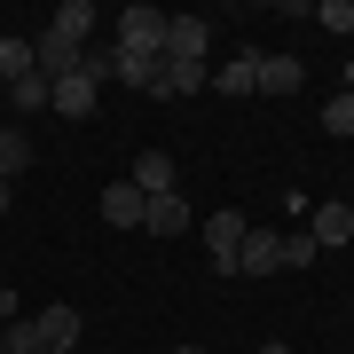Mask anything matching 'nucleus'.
<instances>
[{"instance_id":"obj_1","label":"nucleus","mask_w":354,"mask_h":354,"mask_svg":"<svg viewBox=\"0 0 354 354\" xmlns=\"http://www.w3.org/2000/svg\"><path fill=\"white\" fill-rule=\"evenodd\" d=\"M165 24H174L165 8H142V0H134V8L118 16V55H142V64H165Z\"/></svg>"},{"instance_id":"obj_2","label":"nucleus","mask_w":354,"mask_h":354,"mask_svg":"<svg viewBox=\"0 0 354 354\" xmlns=\"http://www.w3.org/2000/svg\"><path fill=\"white\" fill-rule=\"evenodd\" d=\"M244 228H252V213H205V252H213V276H236Z\"/></svg>"},{"instance_id":"obj_3","label":"nucleus","mask_w":354,"mask_h":354,"mask_svg":"<svg viewBox=\"0 0 354 354\" xmlns=\"http://www.w3.org/2000/svg\"><path fill=\"white\" fill-rule=\"evenodd\" d=\"M205 48H213V24L205 16H174L165 24V64H205Z\"/></svg>"},{"instance_id":"obj_4","label":"nucleus","mask_w":354,"mask_h":354,"mask_svg":"<svg viewBox=\"0 0 354 354\" xmlns=\"http://www.w3.org/2000/svg\"><path fill=\"white\" fill-rule=\"evenodd\" d=\"M276 268H283V236H276V228H244L236 276H276Z\"/></svg>"},{"instance_id":"obj_5","label":"nucleus","mask_w":354,"mask_h":354,"mask_svg":"<svg viewBox=\"0 0 354 354\" xmlns=\"http://www.w3.org/2000/svg\"><path fill=\"white\" fill-rule=\"evenodd\" d=\"M95 95H102V87H95L87 71H64V79L48 87V111H55V118H95Z\"/></svg>"},{"instance_id":"obj_6","label":"nucleus","mask_w":354,"mask_h":354,"mask_svg":"<svg viewBox=\"0 0 354 354\" xmlns=\"http://www.w3.org/2000/svg\"><path fill=\"white\" fill-rule=\"evenodd\" d=\"M205 87H213V95H260V55H252V48H244V55H228V64L205 79Z\"/></svg>"},{"instance_id":"obj_7","label":"nucleus","mask_w":354,"mask_h":354,"mask_svg":"<svg viewBox=\"0 0 354 354\" xmlns=\"http://www.w3.org/2000/svg\"><path fill=\"white\" fill-rule=\"evenodd\" d=\"M142 213H150V197H142L134 181H111V189H102V221L111 228H142Z\"/></svg>"},{"instance_id":"obj_8","label":"nucleus","mask_w":354,"mask_h":354,"mask_svg":"<svg viewBox=\"0 0 354 354\" xmlns=\"http://www.w3.org/2000/svg\"><path fill=\"white\" fill-rule=\"evenodd\" d=\"M142 228H150V236H181V228H189V197H181V189L150 197V213H142Z\"/></svg>"},{"instance_id":"obj_9","label":"nucleus","mask_w":354,"mask_h":354,"mask_svg":"<svg viewBox=\"0 0 354 354\" xmlns=\"http://www.w3.org/2000/svg\"><path fill=\"white\" fill-rule=\"evenodd\" d=\"M299 79H307L299 55H260V95H299Z\"/></svg>"},{"instance_id":"obj_10","label":"nucleus","mask_w":354,"mask_h":354,"mask_svg":"<svg viewBox=\"0 0 354 354\" xmlns=\"http://www.w3.org/2000/svg\"><path fill=\"white\" fill-rule=\"evenodd\" d=\"M127 181H134V189H142V197H165V189H174V158H165V150H142Z\"/></svg>"},{"instance_id":"obj_11","label":"nucleus","mask_w":354,"mask_h":354,"mask_svg":"<svg viewBox=\"0 0 354 354\" xmlns=\"http://www.w3.org/2000/svg\"><path fill=\"white\" fill-rule=\"evenodd\" d=\"M354 244V205H315V252Z\"/></svg>"},{"instance_id":"obj_12","label":"nucleus","mask_w":354,"mask_h":354,"mask_svg":"<svg viewBox=\"0 0 354 354\" xmlns=\"http://www.w3.org/2000/svg\"><path fill=\"white\" fill-rule=\"evenodd\" d=\"M32 158H39V150H32V134H24V127H0V181H16Z\"/></svg>"},{"instance_id":"obj_13","label":"nucleus","mask_w":354,"mask_h":354,"mask_svg":"<svg viewBox=\"0 0 354 354\" xmlns=\"http://www.w3.org/2000/svg\"><path fill=\"white\" fill-rule=\"evenodd\" d=\"M32 323H39V339H48V346H64V354H71V339H79V307H39Z\"/></svg>"},{"instance_id":"obj_14","label":"nucleus","mask_w":354,"mask_h":354,"mask_svg":"<svg viewBox=\"0 0 354 354\" xmlns=\"http://www.w3.org/2000/svg\"><path fill=\"white\" fill-rule=\"evenodd\" d=\"M0 346H8V354H64V346H48V339H39V323H32V315H16L8 330H0Z\"/></svg>"},{"instance_id":"obj_15","label":"nucleus","mask_w":354,"mask_h":354,"mask_svg":"<svg viewBox=\"0 0 354 354\" xmlns=\"http://www.w3.org/2000/svg\"><path fill=\"white\" fill-rule=\"evenodd\" d=\"M16 79H32V39L0 32V87H16Z\"/></svg>"},{"instance_id":"obj_16","label":"nucleus","mask_w":354,"mask_h":354,"mask_svg":"<svg viewBox=\"0 0 354 354\" xmlns=\"http://www.w3.org/2000/svg\"><path fill=\"white\" fill-rule=\"evenodd\" d=\"M55 32L87 48V32H95V0H64V8H55Z\"/></svg>"},{"instance_id":"obj_17","label":"nucleus","mask_w":354,"mask_h":354,"mask_svg":"<svg viewBox=\"0 0 354 354\" xmlns=\"http://www.w3.org/2000/svg\"><path fill=\"white\" fill-rule=\"evenodd\" d=\"M79 71H87L95 87H102V79H118V48H79Z\"/></svg>"},{"instance_id":"obj_18","label":"nucleus","mask_w":354,"mask_h":354,"mask_svg":"<svg viewBox=\"0 0 354 354\" xmlns=\"http://www.w3.org/2000/svg\"><path fill=\"white\" fill-rule=\"evenodd\" d=\"M8 102H16V111H48V79H16V87H8Z\"/></svg>"},{"instance_id":"obj_19","label":"nucleus","mask_w":354,"mask_h":354,"mask_svg":"<svg viewBox=\"0 0 354 354\" xmlns=\"http://www.w3.org/2000/svg\"><path fill=\"white\" fill-rule=\"evenodd\" d=\"M118 79L142 87V95H158V64H142V55H118Z\"/></svg>"},{"instance_id":"obj_20","label":"nucleus","mask_w":354,"mask_h":354,"mask_svg":"<svg viewBox=\"0 0 354 354\" xmlns=\"http://www.w3.org/2000/svg\"><path fill=\"white\" fill-rule=\"evenodd\" d=\"M315 24L346 39V32H354V0H323V8H315Z\"/></svg>"},{"instance_id":"obj_21","label":"nucleus","mask_w":354,"mask_h":354,"mask_svg":"<svg viewBox=\"0 0 354 354\" xmlns=\"http://www.w3.org/2000/svg\"><path fill=\"white\" fill-rule=\"evenodd\" d=\"M323 134H354V102H346V95L323 102Z\"/></svg>"},{"instance_id":"obj_22","label":"nucleus","mask_w":354,"mask_h":354,"mask_svg":"<svg viewBox=\"0 0 354 354\" xmlns=\"http://www.w3.org/2000/svg\"><path fill=\"white\" fill-rule=\"evenodd\" d=\"M283 268H315V236H283Z\"/></svg>"},{"instance_id":"obj_23","label":"nucleus","mask_w":354,"mask_h":354,"mask_svg":"<svg viewBox=\"0 0 354 354\" xmlns=\"http://www.w3.org/2000/svg\"><path fill=\"white\" fill-rule=\"evenodd\" d=\"M260 354H291V346H283V339H268V346H260Z\"/></svg>"},{"instance_id":"obj_24","label":"nucleus","mask_w":354,"mask_h":354,"mask_svg":"<svg viewBox=\"0 0 354 354\" xmlns=\"http://www.w3.org/2000/svg\"><path fill=\"white\" fill-rule=\"evenodd\" d=\"M339 95H346V102H354V64H346V87H339Z\"/></svg>"},{"instance_id":"obj_25","label":"nucleus","mask_w":354,"mask_h":354,"mask_svg":"<svg viewBox=\"0 0 354 354\" xmlns=\"http://www.w3.org/2000/svg\"><path fill=\"white\" fill-rule=\"evenodd\" d=\"M0 213H8V181H0Z\"/></svg>"},{"instance_id":"obj_26","label":"nucleus","mask_w":354,"mask_h":354,"mask_svg":"<svg viewBox=\"0 0 354 354\" xmlns=\"http://www.w3.org/2000/svg\"><path fill=\"white\" fill-rule=\"evenodd\" d=\"M174 354H205V346H174Z\"/></svg>"},{"instance_id":"obj_27","label":"nucleus","mask_w":354,"mask_h":354,"mask_svg":"<svg viewBox=\"0 0 354 354\" xmlns=\"http://www.w3.org/2000/svg\"><path fill=\"white\" fill-rule=\"evenodd\" d=\"M0 354H8V346H0Z\"/></svg>"}]
</instances>
